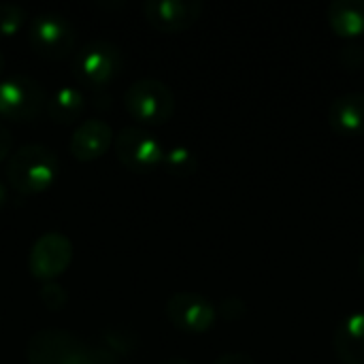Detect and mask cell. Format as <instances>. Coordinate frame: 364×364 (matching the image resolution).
I'll use <instances>...</instances> for the list:
<instances>
[{
  "label": "cell",
  "instance_id": "2e32d148",
  "mask_svg": "<svg viewBox=\"0 0 364 364\" xmlns=\"http://www.w3.org/2000/svg\"><path fill=\"white\" fill-rule=\"evenodd\" d=\"M162 166L166 168L168 175L173 177H190L196 173L198 168V160L194 156V151L186 145H173L168 149H164V158H162Z\"/></svg>",
  "mask_w": 364,
  "mask_h": 364
},
{
  "label": "cell",
  "instance_id": "277c9868",
  "mask_svg": "<svg viewBox=\"0 0 364 364\" xmlns=\"http://www.w3.org/2000/svg\"><path fill=\"white\" fill-rule=\"evenodd\" d=\"M124 107L136 122L160 126L166 124L175 113V94L164 81L145 77L126 87Z\"/></svg>",
  "mask_w": 364,
  "mask_h": 364
},
{
  "label": "cell",
  "instance_id": "9a60e30c",
  "mask_svg": "<svg viewBox=\"0 0 364 364\" xmlns=\"http://www.w3.org/2000/svg\"><path fill=\"white\" fill-rule=\"evenodd\" d=\"M328 26L343 38L364 34V0H333L326 6Z\"/></svg>",
  "mask_w": 364,
  "mask_h": 364
},
{
  "label": "cell",
  "instance_id": "603a6c76",
  "mask_svg": "<svg viewBox=\"0 0 364 364\" xmlns=\"http://www.w3.org/2000/svg\"><path fill=\"white\" fill-rule=\"evenodd\" d=\"M158 364H192L190 360H186V358H164V360H160Z\"/></svg>",
  "mask_w": 364,
  "mask_h": 364
},
{
  "label": "cell",
  "instance_id": "e0dca14e",
  "mask_svg": "<svg viewBox=\"0 0 364 364\" xmlns=\"http://www.w3.org/2000/svg\"><path fill=\"white\" fill-rule=\"evenodd\" d=\"M26 9L15 2H2L0 4V36L9 38L19 32V28L26 21Z\"/></svg>",
  "mask_w": 364,
  "mask_h": 364
},
{
  "label": "cell",
  "instance_id": "5b68a950",
  "mask_svg": "<svg viewBox=\"0 0 364 364\" xmlns=\"http://www.w3.org/2000/svg\"><path fill=\"white\" fill-rule=\"evenodd\" d=\"M28 41L36 55L45 60H64L75 51L77 32L64 15L55 11H45L32 17Z\"/></svg>",
  "mask_w": 364,
  "mask_h": 364
},
{
  "label": "cell",
  "instance_id": "7c38bea8",
  "mask_svg": "<svg viewBox=\"0 0 364 364\" xmlns=\"http://www.w3.org/2000/svg\"><path fill=\"white\" fill-rule=\"evenodd\" d=\"M328 122L341 136H363L364 92H348L337 96L328 107Z\"/></svg>",
  "mask_w": 364,
  "mask_h": 364
},
{
  "label": "cell",
  "instance_id": "5bb4252c",
  "mask_svg": "<svg viewBox=\"0 0 364 364\" xmlns=\"http://www.w3.org/2000/svg\"><path fill=\"white\" fill-rule=\"evenodd\" d=\"M45 109H47V115L51 117V122H55L60 126L75 124L77 119H81V115L85 111V94L77 85H60L47 98Z\"/></svg>",
  "mask_w": 364,
  "mask_h": 364
},
{
  "label": "cell",
  "instance_id": "6da1fadb",
  "mask_svg": "<svg viewBox=\"0 0 364 364\" xmlns=\"http://www.w3.org/2000/svg\"><path fill=\"white\" fill-rule=\"evenodd\" d=\"M28 364H117L102 346H92L62 328L36 331L26 343Z\"/></svg>",
  "mask_w": 364,
  "mask_h": 364
},
{
  "label": "cell",
  "instance_id": "484cf974",
  "mask_svg": "<svg viewBox=\"0 0 364 364\" xmlns=\"http://www.w3.org/2000/svg\"><path fill=\"white\" fill-rule=\"evenodd\" d=\"M2 70H4V55H2V51H0V75H2Z\"/></svg>",
  "mask_w": 364,
  "mask_h": 364
},
{
  "label": "cell",
  "instance_id": "30bf717a",
  "mask_svg": "<svg viewBox=\"0 0 364 364\" xmlns=\"http://www.w3.org/2000/svg\"><path fill=\"white\" fill-rule=\"evenodd\" d=\"M145 19L160 32L173 34L192 28L203 15L200 0H147L143 2Z\"/></svg>",
  "mask_w": 364,
  "mask_h": 364
},
{
  "label": "cell",
  "instance_id": "7a4b0ae2",
  "mask_svg": "<svg viewBox=\"0 0 364 364\" xmlns=\"http://www.w3.org/2000/svg\"><path fill=\"white\" fill-rule=\"evenodd\" d=\"M60 173L58 154L41 143L17 147L6 162V179L19 194H41L49 190Z\"/></svg>",
  "mask_w": 364,
  "mask_h": 364
},
{
  "label": "cell",
  "instance_id": "d4e9b609",
  "mask_svg": "<svg viewBox=\"0 0 364 364\" xmlns=\"http://www.w3.org/2000/svg\"><path fill=\"white\" fill-rule=\"evenodd\" d=\"M358 275H360V279L364 282V254L360 256V260H358Z\"/></svg>",
  "mask_w": 364,
  "mask_h": 364
},
{
  "label": "cell",
  "instance_id": "8992f818",
  "mask_svg": "<svg viewBox=\"0 0 364 364\" xmlns=\"http://www.w3.org/2000/svg\"><path fill=\"white\" fill-rule=\"evenodd\" d=\"M47 102L43 85L30 75H9L0 79V117L11 122H32Z\"/></svg>",
  "mask_w": 364,
  "mask_h": 364
},
{
  "label": "cell",
  "instance_id": "ffe728a7",
  "mask_svg": "<svg viewBox=\"0 0 364 364\" xmlns=\"http://www.w3.org/2000/svg\"><path fill=\"white\" fill-rule=\"evenodd\" d=\"M220 314H222L224 320L237 322V320H241V318L247 314V305H245L239 296H230V299H224V301H222Z\"/></svg>",
  "mask_w": 364,
  "mask_h": 364
},
{
  "label": "cell",
  "instance_id": "3957f363",
  "mask_svg": "<svg viewBox=\"0 0 364 364\" xmlns=\"http://www.w3.org/2000/svg\"><path fill=\"white\" fill-rule=\"evenodd\" d=\"M124 66L122 49L105 38L87 41L73 55V77L79 85L85 87H105L109 85Z\"/></svg>",
  "mask_w": 364,
  "mask_h": 364
},
{
  "label": "cell",
  "instance_id": "8fae6325",
  "mask_svg": "<svg viewBox=\"0 0 364 364\" xmlns=\"http://www.w3.org/2000/svg\"><path fill=\"white\" fill-rule=\"evenodd\" d=\"M113 128L98 117L92 119H83L70 134L68 141V149L70 156L79 162H92L98 160L100 156H105L109 151V147L113 145Z\"/></svg>",
  "mask_w": 364,
  "mask_h": 364
},
{
  "label": "cell",
  "instance_id": "d6986e66",
  "mask_svg": "<svg viewBox=\"0 0 364 364\" xmlns=\"http://www.w3.org/2000/svg\"><path fill=\"white\" fill-rule=\"evenodd\" d=\"M339 62L348 70H356L364 64V49L360 45H346L339 51Z\"/></svg>",
  "mask_w": 364,
  "mask_h": 364
},
{
  "label": "cell",
  "instance_id": "4fadbf2b",
  "mask_svg": "<svg viewBox=\"0 0 364 364\" xmlns=\"http://www.w3.org/2000/svg\"><path fill=\"white\" fill-rule=\"evenodd\" d=\"M333 348L343 364H364V311H352L337 324Z\"/></svg>",
  "mask_w": 364,
  "mask_h": 364
},
{
  "label": "cell",
  "instance_id": "ba28073f",
  "mask_svg": "<svg viewBox=\"0 0 364 364\" xmlns=\"http://www.w3.org/2000/svg\"><path fill=\"white\" fill-rule=\"evenodd\" d=\"M73 260V243L62 232L41 235L28 256V269L38 282H55Z\"/></svg>",
  "mask_w": 364,
  "mask_h": 364
},
{
  "label": "cell",
  "instance_id": "cb8c5ba5",
  "mask_svg": "<svg viewBox=\"0 0 364 364\" xmlns=\"http://www.w3.org/2000/svg\"><path fill=\"white\" fill-rule=\"evenodd\" d=\"M4 205H6V188H4V183L0 181V211L4 209Z\"/></svg>",
  "mask_w": 364,
  "mask_h": 364
},
{
  "label": "cell",
  "instance_id": "9c48e42d",
  "mask_svg": "<svg viewBox=\"0 0 364 364\" xmlns=\"http://www.w3.org/2000/svg\"><path fill=\"white\" fill-rule=\"evenodd\" d=\"M166 318L183 333H207L218 320V309L198 292H175L166 301Z\"/></svg>",
  "mask_w": 364,
  "mask_h": 364
},
{
  "label": "cell",
  "instance_id": "ac0fdd59",
  "mask_svg": "<svg viewBox=\"0 0 364 364\" xmlns=\"http://www.w3.org/2000/svg\"><path fill=\"white\" fill-rule=\"evenodd\" d=\"M38 296H41V301H43V305L47 309H62L66 305V301H68L66 290L58 282H43L41 290H38Z\"/></svg>",
  "mask_w": 364,
  "mask_h": 364
},
{
  "label": "cell",
  "instance_id": "44dd1931",
  "mask_svg": "<svg viewBox=\"0 0 364 364\" xmlns=\"http://www.w3.org/2000/svg\"><path fill=\"white\" fill-rule=\"evenodd\" d=\"M11 147H13V136L11 130L0 122V162L6 160L11 156Z\"/></svg>",
  "mask_w": 364,
  "mask_h": 364
},
{
  "label": "cell",
  "instance_id": "52a82bcc",
  "mask_svg": "<svg viewBox=\"0 0 364 364\" xmlns=\"http://www.w3.org/2000/svg\"><path fill=\"white\" fill-rule=\"evenodd\" d=\"M113 147H115L117 160L128 171L151 173L154 168L162 166L164 147L145 128H139V126L122 128L113 139Z\"/></svg>",
  "mask_w": 364,
  "mask_h": 364
},
{
  "label": "cell",
  "instance_id": "7402d4cb",
  "mask_svg": "<svg viewBox=\"0 0 364 364\" xmlns=\"http://www.w3.org/2000/svg\"><path fill=\"white\" fill-rule=\"evenodd\" d=\"M213 364H258L252 356H247V354H224V356H220L218 360Z\"/></svg>",
  "mask_w": 364,
  "mask_h": 364
}]
</instances>
